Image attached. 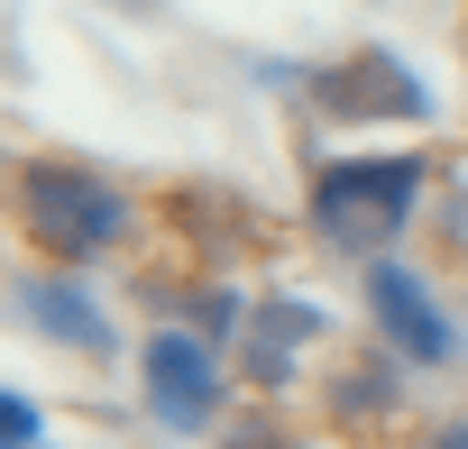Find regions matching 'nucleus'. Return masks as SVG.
Wrapping results in <instances>:
<instances>
[{
    "label": "nucleus",
    "instance_id": "obj_3",
    "mask_svg": "<svg viewBox=\"0 0 468 449\" xmlns=\"http://www.w3.org/2000/svg\"><path fill=\"white\" fill-rule=\"evenodd\" d=\"M138 385H147V403H156L165 431H211L220 403H229L220 339H211V330H147V349H138Z\"/></svg>",
    "mask_w": 468,
    "mask_h": 449
},
{
    "label": "nucleus",
    "instance_id": "obj_4",
    "mask_svg": "<svg viewBox=\"0 0 468 449\" xmlns=\"http://www.w3.org/2000/svg\"><path fill=\"white\" fill-rule=\"evenodd\" d=\"M358 294H367V321H377V339L404 358V367H450L459 358V330H450V312L431 303V285L386 248V257H367L358 266Z\"/></svg>",
    "mask_w": 468,
    "mask_h": 449
},
{
    "label": "nucleus",
    "instance_id": "obj_10",
    "mask_svg": "<svg viewBox=\"0 0 468 449\" xmlns=\"http://www.w3.org/2000/svg\"><path fill=\"white\" fill-rule=\"evenodd\" d=\"M431 440H468V422H441V431H431Z\"/></svg>",
    "mask_w": 468,
    "mask_h": 449
},
{
    "label": "nucleus",
    "instance_id": "obj_9",
    "mask_svg": "<svg viewBox=\"0 0 468 449\" xmlns=\"http://www.w3.org/2000/svg\"><path fill=\"white\" fill-rule=\"evenodd\" d=\"M0 440H10V449H37V440H47V412H37L28 394H0Z\"/></svg>",
    "mask_w": 468,
    "mask_h": 449
},
{
    "label": "nucleus",
    "instance_id": "obj_7",
    "mask_svg": "<svg viewBox=\"0 0 468 449\" xmlns=\"http://www.w3.org/2000/svg\"><path fill=\"white\" fill-rule=\"evenodd\" d=\"M303 339H313V312L267 303V312L249 321V339H239V376H249V385H285V376L303 367Z\"/></svg>",
    "mask_w": 468,
    "mask_h": 449
},
{
    "label": "nucleus",
    "instance_id": "obj_5",
    "mask_svg": "<svg viewBox=\"0 0 468 449\" xmlns=\"http://www.w3.org/2000/svg\"><path fill=\"white\" fill-rule=\"evenodd\" d=\"M313 101L331 110V120H431V92L404 74V56H386V47H358V56H340L331 74H313Z\"/></svg>",
    "mask_w": 468,
    "mask_h": 449
},
{
    "label": "nucleus",
    "instance_id": "obj_6",
    "mask_svg": "<svg viewBox=\"0 0 468 449\" xmlns=\"http://www.w3.org/2000/svg\"><path fill=\"white\" fill-rule=\"evenodd\" d=\"M19 321L37 330V339H56V349H74V358H111V312L65 276V266H47V276H19Z\"/></svg>",
    "mask_w": 468,
    "mask_h": 449
},
{
    "label": "nucleus",
    "instance_id": "obj_1",
    "mask_svg": "<svg viewBox=\"0 0 468 449\" xmlns=\"http://www.w3.org/2000/svg\"><path fill=\"white\" fill-rule=\"evenodd\" d=\"M10 230L37 266H92L111 248L138 239V202L92 174V165H65V156H19L10 165Z\"/></svg>",
    "mask_w": 468,
    "mask_h": 449
},
{
    "label": "nucleus",
    "instance_id": "obj_2",
    "mask_svg": "<svg viewBox=\"0 0 468 449\" xmlns=\"http://www.w3.org/2000/svg\"><path fill=\"white\" fill-rule=\"evenodd\" d=\"M422 193H431V165L413 147L404 156H340V165L313 174V230H322L331 257L367 266L422 220Z\"/></svg>",
    "mask_w": 468,
    "mask_h": 449
},
{
    "label": "nucleus",
    "instance_id": "obj_8",
    "mask_svg": "<svg viewBox=\"0 0 468 449\" xmlns=\"http://www.w3.org/2000/svg\"><path fill=\"white\" fill-rule=\"evenodd\" d=\"M184 321H193V330H211V339L229 349V339L249 330V303L229 294V285H193V294H184Z\"/></svg>",
    "mask_w": 468,
    "mask_h": 449
}]
</instances>
